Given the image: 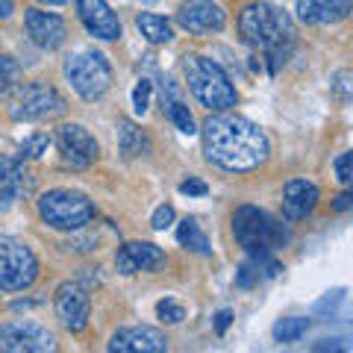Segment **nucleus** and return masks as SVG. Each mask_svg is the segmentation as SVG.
<instances>
[{
	"instance_id": "obj_7",
	"label": "nucleus",
	"mask_w": 353,
	"mask_h": 353,
	"mask_svg": "<svg viewBox=\"0 0 353 353\" xmlns=\"http://www.w3.org/2000/svg\"><path fill=\"white\" fill-rule=\"evenodd\" d=\"M39 280V259L24 241L0 236V289L24 292Z\"/></svg>"
},
{
	"instance_id": "obj_14",
	"label": "nucleus",
	"mask_w": 353,
	"mask_h": 353,
	"mask_svg": "<svg viewBox=\"0 0 353 353\" xmlns=\"http://www.w3.org/2000/svg\"><path fill=\"white\" fill-rule=\"evenodd\" d=\"M74 6H77V15H80L83 27L92 32L94 39H103V41L121 39V21L112 9H109L106 0H74Z\"/></svg>"
},
{
	"instance_id": "obj_17",
	"label": "nucleus",
	"mask_w": 353,
	"mask_h": 353,
	"mask_svg": "<svg viewBox=\"0 0 353 353\" xmlns=\"http://www.w3.org/2000/svg\"><path fill=\"white\" fill-rule=\"evenodd\" d=\"M32 185V176L24 168V159L21 157H3L0 153V206H12L15 201H21Z\"/></svg>"
},
{
	"instance_id": "obj_2",
	"label": "nucleus",
	"mask_w": 353,
	"mask_h": 353,
	"mask_svg": "<svg viewBox=\"0 0 353 353\" xmlns=\"http://www.w3.org/2000/svg\"><path fill=\"white\" fill-rule=\"evenodd\" d=\"M239 32L250 48H259L271 59V71L292 57L297 32L292 18L271 3H248L239 15Z\"/></svg>"
},
{
	"instance_id": "obj_1",
	"label": "nucleus",
	"mask_w": 353,
	"mask_h": 353,
	"mask_svg": "<svg viewBox=\"0 0 353 353\" xmlns=\"http://www.w3.org/2000/svg\"><path fill=\"white\" fill-rule=\"evenodd\" d=\"M203 153L206 159L224 171H253L268 159V139L253 121L241 115H230L227 109L218 115H209L201 127Z\"/></svg>"
},
{
	"instance_id": "obj_29",
	"label": "nucleus",
	"mask_w": 353,
	"mask_h": 353,
	"mask_svg": "<svg viewBox=\"0 0 353 353\" xmlns=\"http://www.w3.org/2000/svg\"><path fill=\"white\" fill-rule=\"evenodd\" d=\"M157 315H159L162 324H180L185 318V309L176 301H171V297H165V301L157 303Z\"/></svg>"
},
{
	"instance_id": "obj_12",
	"label": "nucleus",
	"mask_w": 353,
	"mask_h": 353,
	"mask_svg": "<svg viewBox=\"0 0 353 353\" xmlns=\"http://www.w3.org/2000/svg\"><path fill=\"white\" fill-rule=\"evenodd\" d=\"M24 30L30 41L41 50H57L68 39V24L57 12H44V9H27L24 12Z\"/></svg>"
},
{
	"instance_id": "obj_36",
	"label": "nucleus",
	"mask_w": 353,
	"mask_h": 353,
	"mask_svg": "<svg viewBox=\"0 0 353 353\" xmlns=\"http://www.w3.org/2000/svg\"><path fill=\"white\" fill-rule=\"evenodd\" d=\"M353 206V194L350 192H345V194H339L336 201H333V209L336 212H347V209Z\"/></svg>"
},
{
	"instance_id": "obj_32",
	"label": "nucleus",
	"mask_w": 353,
	"mask_h": 353,
	"mask_svg": "<svg viewBox=\"0 0 353 353\" xmlns=\"http://www.w3.org/2000/svg\"><path fill=\"white\" fill-rule=\"evenodd\" d=\"M350 162H353V153H341V157L333 162L336 176H339V183H341V185H350V180H353V174H350Z\"/></svg>"
},
{
	"instance_id": "obj_27",
	"label": "nucleus",
	"mask_w": 353,
	"mask_h": 353,
	"mask_svg": "<svg viewBox=\"0 0 353 353\" xmlns=\"http://www.w3.org/2000/svg\"><path fill=\"white\" fill-rule=\"evenodd\" d=\"M50 148V139L44 136V132H36V136H30L21 141V148H18V157L21 159H39L41 153H48Z\"/></svg>"
},
{
	"instance_id": "obj_22",
	"label": "nucleus",
	"mask_w": 353,
	"mask_h": 353,
	"mask_svg": "<svg viewBox=\"0 0 353 353\" xmlns=\"http://www.w3.org/2000/svg\"><path fill=\"white\" fill-rule=\"evenodd\" d=\"M176 241H180L185 250H194V253H201V256H212V245H209L206 233L194 218H185L183 224L176 227Z\"/></svg>"
},
{
	"instance_id": "obj_21",
	"label": "nucleus",
	"mask_w": 353,
	"mask_h": 353,
	"mask_svg": "<svg viewBox=\"0 0 353 353\" xmlns=\"http://www.w3.org/2000/svg\"><path fill=\"white\" fill-rule=\"evenodd\" d=\"M118 148L127 159L145 157V153H150V139L132 124V121H121L118 124Z\"/></svg>"
},
{
	"instance_id": "obj_26",
	"label": "nucleus",
	"mask_w": 353,
	"mask_h": 353,
	"mask_svg": "<svg viewBox=\"0 0 353 353\" xmlns=\"http://www.w3.org/2000/svg\"><path fill=\"white\" fill-rule=\"evenodd\" d=\"M168 106V118L174 121V127L183 132V136H194L197 132V124H194V115L189 112V106H185L183 101H171L165 103Z\"/></svg>"
},
{
	"instance_id": "obj_24",
	"label": "nucleus",
	"mask_w": 353,
	"mask_h": 353,
	"mask_svg": "<svg viewBox=\"0 0 353 353\" xmlns=\"http://www.w3.org/2000/svg\"><path fill=\"white\" fill-rule=\"evenodd\" d=\"M309 318H280L277 324H274V341H280V345H294V341H301L309 330Z\"/></svg>"
},
{
	"instance_id": "obj_19",
	"label": "nucleus",
	"mask_w": 353,
	"mask_h": 353,
	"mask_svg": "<svg viewBox=\"0 0 353 353\" xmlns=\"http://www.w3.org/2000/svg\"><path fill=\"white\" fill-rule=\"evenodd\" d=\"M318 203V185L309 180H289L283 192V218L303 221Z\"/></svg>"
},
{
	"instance_id": "obj_30",
	"label": "nucleus",
	"mask_w": 353,
	"mask_h": 353,
	"mask_svg": "<svg viewBox=\"0 0 353 353\" xmlns=\"http://www.w3.org/2000/svg\"><path fill=\"white\" fill-rule=\"evenodd\" d=\"M345 303V289H336V292H330V294H324L321 301H318L315 306H312V312L315 315H336L339 312V306Z\"/></svg>"
},
{
	"instance_id": "obj_35",
	"label": "nucleus",
	"mask_w": 353,
	"mask_h": 353,
	"mask_svg": "<svg viewBox=\"0 0 353 353\" xmlns=\"http://www.w3.org/2000/svg\"><path fill=\"white\" fill-rule=\"evenodd\" d=\"M230 321H233V312H230V309H221V312L215 315V333L224 336L227 327H230Z\"/></svg>"
},
{
	"instance_id": "obj_5",
	"label": "nucleus",
	"mask_w": 353,
	"mask_h": 353,
	"mask_svg": "<svg viewBox=\"0 0 353 353\" xmlns=\"http://www.w3.org/2000/svg\"><path fill=\"white\" fill-rule=\"evenodd\" d=\"M39 215L48 227L62 233H77L94 218V203L83 192L74 189H50L39 197Z\"/></svg>"
},
{
	"instance_id": "obj_15",
	"label": "nucleus",
	"mask_w": 353,
	"mask_h": 353,
	"mask_svg": "<svg viewBox=\"0 0 353 353\" xmlns=\"http://www.w3.org/2000/svg\"><path fill=\"white\" fill-rule=\"evenodd\" d=\"M165 250L150 245V241H127L115 253V265L121 274H139V271H162L165 268Z\"/></svg>"
},
{
	"instance_id": "obj_25",
	"label": "nucleus",
	"mask_w": 353,
	"mask_h": 353,
	"mask_svg": "<svg viewBox=\"0 0 353 353\" xmlns=\"http://www.w3.org/2000/svg\"><path fill=\"white\" fill-rule=\"evenodd\" d=\"M21 83V65L12 57L0 53V97H9Z\"/></svg>"
},
{
	"instance_id": "obj_20",
	"label": "nucleus",
	"mask_w": 353,
	"mask_h": 353,
	"mask_svg": "<svg viewBox=\"0 0 353 353\" xmlns=\"http://www.w3.org/2000/svg\"><path fill=\"white\" fill-rule=\"evenodd\" d=\"M280 271H283V265L277 259H271V253H256V256L250 253V259L239 265L236 285L239 289H253V285H259L265 280H274Z\"/></svg>"
},
{
	"instance_id": "obj_13",
	"label": "nucleus",
	"mask_w": 353,
	"mask_h": 353,
	"mask_svg": "<svg viewBox=\"0 0 353 353\" xmlns=\"http://www.w3.org/2000/svg\"><path fill=\"white\" fill-rule=\"evenodd\" d=\"M176 24L183 30L194 32V36H206V32H221L227 24L224 9L212 0H189L180 12H176Z\"/></svg>"
},
{
	"instance_id": "obj_37",
	"label": "nucleus",
	"mask_w": 353,
	"mask_h": 353,
	"mask_svg": "<svg viewBox=\"0 0 353 353\" xmlns=\"http://www.w3.org/2000/svg\"><path fill=\"white\" fill-rule=\"evenodd\" d=\"M315 350H345V345H339V339H321Z\"/></svg>"
},
{
	"instance_id": "obj_33",
	"label": "nucleus",
	"mask_w": 353,
	"mask_h": 353,
	"mask_svg": "<svg viewBox=\"0 0 353 353\" xmlns=\"http://www.w3.org/2000/svg\"><path fill=\"white\" fill-rule=\"evenodd\" d=\"M333 88H336V94L341 97V101H347V97H350V74L347 71H339L333 77Z\"/></svg>"
},
{
	"instance_id": "obj_31",
	"label": "nucleus",
	"mask_w": 353,
	"mask_h": 353,
	"mask_svg": "<svg viewBox=\"0 0 353 353\" xmlns=\"http://www.w3.org/2000/svg\"><path fill=\"white\" fill-rule=\"evenodd\" d=\"M174 206L171 203H162V206H157V212L150 215V227L153 230H165V227H171L174 224Z\"/></svg>"
},
{
	"instance_id": "obj_39",
	"label": "nucleus",
	"mask_w": 353,
	"mask_h": 353,
	"mask_svg": "<svg viewBox=\"0 0 353 353\" xmlns=\"http://www.w3.org/2000/svg\"><path fill=\"white\" fill-rule=\"evenodd\" d=\"M41 3H48V6H62V3H68V0H41Z\"/></svg>"
},
{
	"instance_id": "obj_3",
	"label": "nucleus",
	"mask_w": 353,
	"mask_h": 353,
	"mask_svg": "<svg viewBox=\"0 0 353 353\" xmlns=\"http://www.w3.org/2000/svg\"><path fill=\"white\" fill-rule=\"evenodd\" d=\"M183 71H185L189 92L197 97V103H203L206 109H212V112H224V109L236 106L239 92L218 62L206 59V57H185Z\"/></svg>"
},
{
	"instance_id": "obj_8",
	"label": "nucleus",
	"mask_w": 353,
	"mask_h": 353,
	"mask_svg": "<svg viewBox=\"0 0 353 353\" xmlns=\"http://www.w3.org/2000/svg\"><path fill=\"white\" fill-rule=\"evenodd\" d=\"M62 112H65L62 94L50 83H41V80L27 83L12 103L15 121H41V118H53V115H62Z\"/></svg>"
},
{
	"instance_id": "obj_9",
	"label": "nucleus",
	"mask_w": 353,
	"mask_h": 353,
	"mask_svg": "<svg viewBox=\"0 0 353 353\" xmlns=\"http://www.w3.org/2000/svg\"><path fill=\"white\" fill-rule=\"evenodd\" d=\"M0 350L3 353H48V350H57V341L36 321H6V324H0Z\"/></svg>"
},
{
	"instance_id": "obj_4",
	"label": "nucleus",
	"mask_w": 353,
	"mask_h": 353,
	"mask_svg": "<svg viewBox=\"0 0 353 353\" xmlns=\"http://www.w3.org/2000/svg\"><path fill=\"white\" fill-rule=\"evenodd\" d=\"M233 236L248 253H274L289 245V227L271 218L265 209L256 206H239L233 215Z\"/></svg>"
},
{
	"instance_id": "obj_10",
	"label": "nucleus",
	"mask_w": 353,
	"mask_h": 353,
	"mask_svg": "<svg viewBox=\"0 0 353 353\" xmlns=\"http://www.w3.org/2000/svg\"><path fill=\"white\" fill-rule=\"evenodd\" d=\"M57 148L62 153V162L77 171L88 168V165L97 159V153H101L94 136L80 124H62L57 130Z\"/></svg>"
},
{
	"instance_id": "obj_28",
	"label": "nucleus",
	"mask_w": 353,
	"mask_h": 353,
	"mask_svg": "<svg viewBox=\"0 0 353 353\" xmlns=\"http://www.w3.org/2000/svg\"><path fill=\"white\" fill-rule=\"evenodd\" d=\"M150 97H153V83L141 77V80L136 83V88H132V109H136V115H145L148 112Z\"/></svg>"
},
{
	"instance_id": "obj_38",
	"label": "nucleus",
	"mask_w": 353,
	"mask_h": 353,
	"mask_svg": "<svg viewBox=\"0 0 353 353\" xmlns=\"http://www.w3.org/2000/svg\"><path fill=\"white\" fill-rule=\"evenodd\" d=\"M12 9H15V0H0V21L12 18Z\"/></svg>"
},
{
	"instance_id": "obj_6",
	"label": "nucleus",
	"mask_w": 353,
	"mask_h": 353,
	"mask_svg": "<svg viewBox=\"0 0 353 353\" xmlns=\"http://www.w3.org/2000/svg\"><path fill=\"white\" fill-rule=\"evenodd\" d=\"M65 77L74 85V92L83 101H101L112 88V65L103 53L97 50H80L65 62Z\"/></svg>"
},
{
	"instance_id": "obj_16",
	"label": "nucleus",
	"mask_w": 353,
	"mask_h": 353,
	"mask_svg": "<svg viewBox=\"0 0 353 353\" xmlns=\"http://www.w3.org/2000/svg\"><path fill=\"white\" fill-rule=\"evenodd\" d=\"M112 353H162L168 350V339L157 327H124L109 339Z\"/></svg>"
},
{
	"instance_id": "obj_11",
	"label": "nucleus",
	"mask_w": 353,
	"mask_h": 353,
	"mask_svg": "<svg viewBox=\"0 0 353 353\" xmlns=\"http://www.w3.org/2000/svg\"><path fill=\"white\" fill-rule=\"evenodd\" d=\"M57 318L62 321L65 330L71 333H83L88 327V315H92V301H88V292L77 283H62L57 289Z\"/></svg>"
},
{
	"instance_id": "obj_23",
	"label": "nucleus",
	"mask_w": 353,
	"mask_h": 353,
	"mask_svg": "<svg viewBox=\"0 0 353 353\" xmlns=\"http://www.w3.org/2000/svg\"><path fill=\"white\" fill-rule=\"evenodd\" d=\"M136 27L141 30L150 44H168L174 39V30H171V21L162 18V15H153V12H141L136 18Z\"/></svg>"
},
{
	"instance_id": "obj_34",
	"label": "nucleus",
	"mask_w": 353,
	"mask_h": 353,
	"mask_svg": "<svg viewBox=\"0 0 353 353\" xmlns=\"http://www.w3.org/2000/svg\"><path fill=\"white\" fill-rule=\"evenodd\" d=\"M180 192H183V194H189V197H203L209 189H206V183H203V180H194V176H189V180L180 185Z\"/></svg>"
},
{
	"instance_id": "obj_18",
	"label": "nucleus",
	"mask_w": 353,
	"mask_h": 353,
	"mask_svg": "<svg viewBox=\"0 0 353 353\" xmlns=\"http://www.w3.org/2000/svg\"><path fill=\"white\" fill-rule=\"evenodd\" d=\"M353 0H297L294 12L303 24L312 27H324V24H336L350 15Z\"/></svg>"
}]
</instances>
